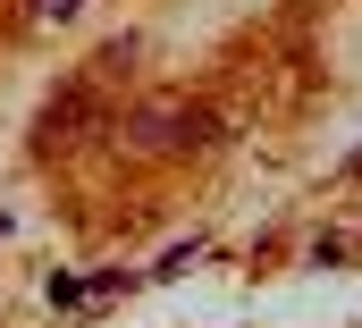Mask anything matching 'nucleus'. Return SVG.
<instances>
[{"label": "nucleus", "mask_w": 362, "mask_h": 328, "mask_svg": "<svg viewBox=\"0 0 362 328\" xmlns=\"http://www.w3.org/2000/svg\"><path fill=\"white\" fill-rule=\"evenodd\" d=\"M51 303H59V312H76V303H93V278H68V269H59V278H51Z\"/></svg>", "instance_id": "f257e3e1"}, {"label": "nucleus", "mask_w": 362, "mask_h": 328, "mask_svg": "<svg viewBox=\"0 0 362 328\" xmlns=\"http://www.w3.org/2000/svg\"><path fill=\"white\" fill-rule=\"evenodd\" d=\"M76 8H85V0H34V17H51V25H59V17H76Z\"/></svg>", "instance_id": "f03ea898"}]
</instances>
